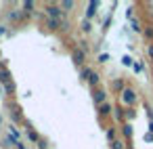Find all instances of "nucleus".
<instances>
[{
  "label": "nucleus",
  "instance_id": "f257e3e1",
  "mask_svg": "<svg viewBox=\"0 0 153 149\" xmlns=\"http://www.w3.org/2000/svg\"><path fill=\"white\" fill-rule=\"evenodd\" d=\"M82 78L88 80V84H90L92 88H97L99 82H101V76H99L94 69H90V67H82Z\"/></svg>",
  "mask_w": 153,
  "mask_h": 149
},
{
  "label": "nucleus",
  "instance_id": "f03ea898",
  "mask_svg": "<svg viewBox=\"0 0 153 149\" xmlns=\"http://www.w3.org/2000/svg\"><path fill=\"white\" fill-rule=\"evenodd\" d=\"M136 92H134V88H124L122 90V103L124 105H128V107H132L134 103H136Z\"/></svg>",
  "mask_w": 153,
  "mask_h": 149
},
{
  "label": "nucleus",
  "instance_id": "7ed1b4c3",
  "mask_svg": "<svg viewBox=\"0 0 153 149\" xmlns=\"http://www.w3.org/2000/svg\"><path fill=\"white\" fill-rule=\"evenodd\" d=\"M46 15H48V19H57V21H59L65 13L61 11V7H57V4L51 2V4H46Z\"/></svg>",
  "mask_w": 153,
  "mask_h": 149
},
{
  "label": "nucleus",
  "instance_id": "20e7f679",
  "mask_svg": "<svg viewBox=\"0 0 153 149\" xmlns=\"http://www.w3.org/2000/svg\"><path fill=\"white\" fill-rule=\"evenodd\" d=\"M71 59H74V63L82 65V63L86 61V53H84L80 46H76V48H71Z\"/></svg>",
  "mask_w": 153,
  "mask_h": 149
},
{
  "label": "nucleus",
  "instance_id": "39448f33",
  "mask_svg": "<svg viewBox=\"0 0 153 149\" xmlns=\"http://www.w3.org/2000/svg\"><path fill=\"white\" fill-rule=\"evenodd\" d=\"M92 99H94V103L103 105V103L107 101V92H105L103 88H94V90H92Z\"/></svg>",
  "mask_w": 153,
  "mask_h": 149
},
{
  "label": "nucleus",
  "instance_id": "423d86ee",
  "mask_svg": "<svg viewBox=\"0 0 153 149\" xmlns=\"http://www.w3.org/2000/svg\"><path fill=\"white\" fill-rule=\"evenodd\" d=\"M23 124H25V126H27V139H30V141H32V143H38V141H40V139H42V136H40V134H38V132H36V128H32V124H30V122H27V120H25V122H23Z\"/></svg>",
  "mask_w": 153,
  "mask_h": 149
},
{
  "label": "nucleus",
  "instance_id": "0eeeda50",
  "mask_svg": "<svg viewBox=\"0 0 153 149\" xmlns=\"http://www.w3.org/2000/svg\"><path fill=\"white\" fill-rule=\"evenodd\" d=\"M7 82H11V72L4 63H0V84H7Z\"/></svg>",
  "mask_w": 153,
  "mask_h": 149
},
{
  "label": "nucleus",
  "instance_id": "6e6552de",
  "mask_svg": "<svg viewBox=\"0 0 153 149\" xmlns=\"http://www.w3.org/2000/svg\"><path fill=\"white\" fill-rule=\"evenodd\" d=\"M11 120H13V126L19 124V122H25V118H23V113H21L19 107H13V109H11Z\"/></svg>",
  "mask_w": 153,
  "mask_h": 149
},
{
  "label": "nucleus",
  "instance_id": "1a4fd4ad",
  "mask_svg": "<svg viewBox=\"0 0 153 149\" xmlns=\"http://www.w3.org/2000/svg\"><path fill=\"white\" fill-rule=\"evenodd\" d=\"M111 111H113V105H111V103H107V101H105L103 105H99V115H101V118H107Z\"/></svg>",
  "mask_w": 153,
  "mask_h": 149
},
{
  "label": "nucleus",
  "instance_id": "9d476101",
  "mask_svg": "<svg viewBox=\"0 0 153 149\" xmlns=\"http://www.w3.org/2000/svg\"><path fill=\"white\" fill-rule=\"evenodd\" d=\"M97 9H99V2L97 0H92V2H88V11H86V19H92L97 15Z\"/></svg>",
  "mask_w": 153,
  "mask_h": 149
},
{
  "label": "nucleus",
  "instance_id": "9b49d317",
  "mask_svg": "<svg viewBox=\"0 0 153 149\" xmlns=\"http://www.w3.org/2000/svg\"><path fill=\"white\" fill-rule=\"evenodd\" d=\"M122 134H124L126 139H132L134 128H132V124H130V122H124V124H122Z\"/></svg>",
  "mask_w": 153,
  "mask_h": 149
},
{
  "label": "nucleus",
  "instance_id": "f8f14e48",
  "mask_svg": "<svg viewBox=\"0 0 153 149\" xmlns=\"http://www.w3.org/2000/svg\"><path fill=\"white\" fill-rule=\"evenodd\" d=\"M23 17H27V13H21V11H11L9 13V19L11 21H21Z\"/></svg>",
  "mask_w": 153,
  "mask_h": 149
},
{
  "label": "nucleus",
  "instance_id": "ddd939ff",
  "mask_svg": "<svg viewBox=\"0 0 153 149\" xmlns=\"http://www.w3.org/2000/svg\"><path fill=\"white\" fill-rule=\"evenodd\" d=\"M74 7H76L74 0H63V2H61V11H65V13H67V11H71Z\"/></svg>",
  "mask_w": 153,
  "mask_h": 149
},
{
  "label": "nucleus",
  "instance_id": "4468645a",
  "mask_svg": "<svg viewBox=\"0 0 153 149\" xmlns=\"http://www.w3.org/2000/svg\"><path fill=\"white\" fill-rule=\"evenodd\" d=\"M34 7H36V2H34V0H25V2H23V9H25V13H27V15L34 11Z\"/></svg>",
  "mask_w": 153,
  "mask_h": 149
},
{
  "label": "nucleus",
  "instance_id": "2eb2a0df",
  "mask_svg": "<svg viewBox=\"0 0 153 149\" xmlns=\"http://www.w3.org/2000/svg\"><path fill=\"white\" fill-rule=\"evenodd\" d=\"M111 86H113V88H115V90H120V92H122V90H124V88H126V86H124V82H122V80H120V78H115V80H113V82H111Z\"/></svg>",
  "mask_w": 153,
  "mask_h": 149
},
{
  "label": "nucleus",
  "instance_id": "dca6fc26",
  "mask_svg": "<svg viewBox=\"0 0 153 149\" xmlns=\"http://www.w3.org/2000/svg\"><path fill=\"white\" fill-rule=\"evenodd\" d=\"M9 130H11V134H9V136H11V139H13V141H15V143H19V130H17V128H15V126H11V128H9Z\"/></svg>",
  "mask_w": 153,
  "mask_h": 149
},
{
  "label": "nucleus",
  "instance_id": "f3484780",
  "mask_svg": "<svg viewBox=\"0 0 153 149\" xmlns=\"http://www.w3.org/2000/svg\"><path fill=\"white\" fill-rule=\"evenodd\" d=\"M46 28H48V30H59V21H57V19H48V21H46Z\"/></svg>",
  "mask_w": 153,
  "mask_h": 149
},
{
  "label": "nucleus",
  "instance_id": "a211bd4d",
  "mask_svg": "<svg viewBox=\"0 0 153 149\" xmlns=\"http://www.w3.org/2000/svg\"><path fill=\"white\" fill-rule=\"evenodd\" d=\"M2 86H4V90H7L9 95H13V92H15V82H13V80H11V82H7V84H2Z\"/></svg>",
  "mask_w": 153,
  "mask_h": 149
},
{
  "label": "nucleus",
  "instance_id": "6ab92c4d",
  "mask_svg": "<svg viewBox=\"0 0 153 149\" xmlns=\"http://www.w3.org/2000/svg\"><path fill=\"white\" fill-rule=\"evenodd\" d=\"M134 115H136L134 107H128V109H126V113H124V118H126V120H134Z\"/></svg>",
  "mask_w": 153,
  "mask_h": 149
},
{
  "label": "nucleus",
  "instance_id": "aec40b11",
  "mask_svg": "<svg viewBox=\"0 0 153 149\" xmlns=\"http://www.w3.org/2000/svg\"><path fill=\"white\" fill-rule=\"evenodd\" d=\"M107 139H109V143H115L117 139H115V128H107Z\"/></svg>",
  "mask_w": 153,
  "mask_h": 149
},
{
  "label": "nucleus",
  "instance_id": "412c9836",
  "mask_svg": "<svg viewBox=\"0 0 153 149\" xmlns=\"http://www.w3.org/2000/svg\"><path fill=\"white\" fill-rule=\"evenodd\" d=\"M132 30H134V32H140V23H138L136 17H132Z\"/></svg>",
  "mask_w": 153,
  "mask_h": 149
},
{
  "label": "nucleus",
  "instance_id": "4be33fe9",
  "mask_svg": "<svg viewBox=\"0 0 153 149\" xmlns=\"http://www.w3.org/2000/svg\"><path fill=\"white\" fill-rule=\"evenodd\" d=\"M82 30H84V32H90V30H92V28H90V21H88V19H84V21H82Z\"/></svg>",
  "mask_w": 153,
  "mask_h": 149
},
{
  "label": "nucleus",
  "instance_id": "5701e85b",
  "mask_svg": "<svg viewBox=\"0 0 153 149\" xmlns=\"http://www.w3.org/2000/svg\"><path fill=\"white\" fill-rule=\"evenodd\" d=\"M105 61H109V55L107 53H101L99 55V63H105Z\"/></svg>",
  "mask_w": 153,
  "mask_h": 149
},
{
  "label": "nucleus",
  "instance_id": "b1692460",
  "mask_svg": "<svg viewBox=\"0 0 153 149\" xmlns=\"http://www.w3.org/2000/svg\"><path fill=\"white\" fill-rule=\"evenodd\" d=\"M145 36H147L149 40H153V28H145Z\"/></svg>",
  "mask_w": 153,
  "mask_h": 149
},
{
  "label": "nucleus",
  "instance_id": "393cba45",
  "mask_svg": "<svg viewBox=\"0 0 153 149\" xmlns=\"http://www.w3.org/2000/svg\"><path fill=\"white\" fill-rule=\"evenodd\" d=\"M145 111H147V118H149V122H153V109L147 105V107H145Z\"/></svg>",
  "mask_w": 153,
  "mask_h": 149
},
{
  "label": "nucleus",
  "instance_id": "a878e982",
  "mask_svg": "<svg viewBox=\"0 0 153 149\" xmlns=\"http://www.w3.org/2000/svg\"><path fill=\"white\" fill-rule=\"evenodd\" d=\"M38 147H40V149H46V147H48L46 139H40V141H38Z\"/></svg>",
  "mask_w": 153,
  "mask_h": 149
},
{
  "label": "nucleus",
  "instance_id": "bb28decb",
  "mask_svg": "<svg viewBox=\"0 0 153 149\" xmlns=\"http://www.w3.org/2000/svg\"><path fill=\"white\" fill-rule=\"evenodd\" d=\"M122 147H124V145H122L120 141H115V143H111V149H122Z\"/></svg>",
  "mask_w": 153,
  "mask_h": 149
},
{
  "label": "nucleus",
  "instance_id": "cd10ccee",
  "mask_svg": "<svg viewBox=\"0 0 153 149\" xmlns=\"http://www.w3.org/2000/svg\"><path fill=\"white\" fill-rule=\"evenodd\" d=\"M115 118H117V120H124V113H122V109H115Z\"/></svg>",
  "mask_w": 153,
  "mask_h": 149
},
{
  "label": "nucleus",
  "instance_id": "c85d7f7f",
  "mask_svg": "<svg viewBox=\"0 0 153 149\" xmlns=\"http://www.w3.org/2000/svg\"><path fill=\"white\" fill-rule=\"evenodd\" d=\"M80 48H82L84 53H88V44H86V42H80Z\"/></svg>",
  "mask_w": 153,
  "mask_h": 149
},
{
  "label": "nucleus",
  "instance_id": "c756f323",
  "mask_svg": "<svg viewBox=\"0 0 153 149\" xmlns=\"http://www.w3.org/2000/svg\"><path fill=\"white\" fill-rule=\"evenodd\" d=\"M122 61H124V65H132V59H130V57H124Z\"/></svg>",
  "mask_w": 153,
  "mask_h": 149
},
{
  "label": "nucleus",
  "instance_id": "7c9ffc66",
  "mask_svg": "<svg viewBox=\"0 0 153 149\" xmlns=\"http://www.w3.org/2000/svg\"><path fill=\"white\" fill-rule=\"evenodd\" d=\"M145 141H147V143H151V141H153V134H151V132H147V134H145Z\"/></svg>",
  "mask_w": 153,
  "mask_h": 149
},
{
  "label": "nucleus",
  "instance_id": "2f4dec72",
  "mask_svg": "<svg viewBox=\"0 0 153 149\" xmlns=\"http://www.w3.org/2000/svg\"><path fill=\"white\" fill-rule=\"evenodd\" d=\"M147 53H149V57L153 59V44H149V46H147Z\"/></svg>",
  "mask_w": 153,
  "mask_h": 149
},
{
  "label": "nucleus",
  "instance_id": "473e14b6",
  "mask_svg": "<svg viewBox=\"0 0 153 149\" xmlns=\"http://www.w3.org/2000/svg\"><path fill=\"white\" fill-rule=\"evenodd\" d=\"M15 147H17V149H25V145H23V143H17Z\"/></svg>",
  "mask_w": 153,
  "mask_h": 149
},
{
  "label": "nucleus",
  "instance_id": "72a5a7b5",
  "mask_svg": "<svg viewBox=\"0 0 153 149\" xmlns=\"http://www.w3.org/2000/svg\"><path fill=\"white\" fill-rule=\"evenodd\" d=\"M149 130H151V134H153V122H149Z\"/></svg>",
  "mask_w": 153,
  "mask_h": 149
},
{
  "label": "nucleus",
  "instance_id": "f704fd0d",
  "mask_svg": "<svg viewBox=\"0 0 153 149\" xmlns=\"http://www.w3.org/2000/svg\"><path fill=\"white\" fill-rule=\"evenodd\" d=\"M4 32H7V30H4V28H2V25H0V36H2V34H4Z\"/></svg>",
  "mask_w": 153,
  "mask_h": 149
},
{
  "label": "nucleus",
  "instance_id": "c9c22d12",
  "mask_svg": "<svg viewBox=\"0 0 153 149\" xmlns=\"http://www.w3.org/2000/svg\"><path fill=\"white\" fill-rule=\"evenodd\" d=\"M0 124H2V118H0Z\"/></svg>",
  "mask_w": 153,
  "mask_h": 149
},
{
  "label": "nucleus",
  "instance_id": "e433bc0d",
  "mask_svg": "<svg viewBox=\"0 0 153 149\" xmlns=\"http://www.w3.org/2000/svg\"><path fill=\"white\" fill-rule=\"evenodd\" d=\"M130 149H132V147H130Z\"/></svg>",
  "mask_w": 153,
  "mask_h": 149
}]
</instances>
